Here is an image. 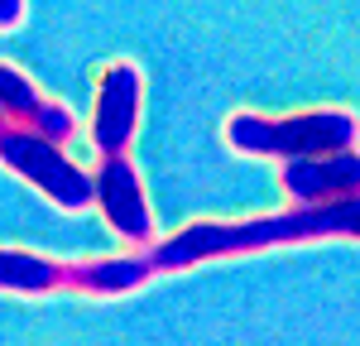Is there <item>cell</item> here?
I'll return each mask as SVG.
<instances>
[{
	"label": "cell",
	"mask_w": 360,
	"mask_h": 346,
	"mask_svg": "<svg viewBox=\"0 0 360 346\" xmlns=\"http://www.w3.org/2000/svg\"><path fill=\"white\" fill-rule=\"evenodd\" d=\"M25 20V0H0V29H15Z\"/></svg>",
	"instance_id": "obj_10"
},
{
	"label": "cell",
	"mask_w": 360,
	"mask_h": 346,
	"mask_svg": "<svg viewBox=\"0 0 360 346\" xmlns=\"http://www.w3.org/2000/svg\"><path fill=\"white\" fill-rule=\"evenodd\" d=\"M154 269L144 255H111V260H82V264H68V288L91 293V298H120V293H135L144 288Z\"/></svg>",
	"instance_id": "obj_8"
},
{
	"label": "cell",
	"mask_w": 360,
	"mask_h": 346,
	"mask_svg": "<svg viewBox=\"0 0 360 346\" xmlns=\"http://www.w3.org/2000/svg\"><path fill=\"white\" fill-rule=\"evenodd\" d=\"M221 135L236 154H250V159H307V154L356 149L360 120L351 111H303V115L236 111Z\"/></svg>",
	"instance_id": "obj_2"
},
{
	"label": "cell",
	"mask_w": 360,
	"mask_h": 346,
	"mask_svg": "<svg viewBox=\"0 0 360 346\" xmlns=\"http://www.w3.org/2000/svg\"><path fill=\"white\" fill-rule=\"evenodd\" d=\"M96 207L106 217V226L130 241V245H154V217H149V198H144V183H139L135 164L125 154H101L96 164Z\"/></svg>",
	"instance_id": "obj_4"
},
{
	"label": "cell",
	"mask_w": 360,
	"mask_h": 346,
	"mask_svg": "<svg viewBox=\"0 0 360 346\" xmlns=\"http://www.w3.org/2000/svg\"><path fill=\"white\" fill-rule=\"evenodd\" d=\"M139 125V68L111 63L96 77V106H91V144L96 154H125Z\"/></svg>",
	"instance_id": "obj_5"
},
{
	"label": "cell",
	"mask_w": 360,
	"mask_h": 346,
	"mask_svg": "<svg viewBox=\"0 0 360 346\" xmlns=\"http://www.w3.org/2000/svg\"><path fill=\"white\" fill-rule=\"evenodd\" d=\"M0 111L10 115L15 125H29V130H39V135H49V140H58V144H68L77 135V115L68 111V106H58V101H49V96L29 82L20 68H10V63H0Z\"/></svg>",
	"instance_id": "obj_7"
},
{
	"label": "cell",
	"mask_w": 360,
	"mask_h": 346,
	"mask_svg": "<svg viewBox=\"0 0 360 346\" xmlns=\"http://www.w3.org/2000/svg\"><path fill=\"white\" fill-rule=\"evenodd\" d=\"M298 241H360V193L336 202H288L283 212H264L245 222H193L173 231L168 241H154L144 260L154 274H178L207 260L255 255V250L298 245Z\"/></svg>",
	"instance_id": "obj_1"
},
{
	"label": "cell",
	"mask_w": 360,
	"mask_h": 346,
	"mask_svg": "<svg viewBox=\"0 0 360 346\" xmlns=\"http://www.w3.org/2000/svg\"><path fill=\"white\" fill-rule=\"evenodd\" d=\"M0 164L10 173H20L29 188H39L63 212H82V207L96 202V178L77 169L63 154L58 140L29 130V125H15V120L5 125V135H0Z\"/></svg>",
	"instance_id": "obj_3"
},
{
	"label": "cell",
	"mask_w": 360,
	"mask_h": 346,
	"mask_svg": "<svg viewBox=\"0 0 360 346\" xmlns=\"http://www.w3.org/2000/svg\"><path fill=\"white\" fill-rule=\"evenodd\" d=\"M5 125H10V115H5V111H0V135H5Z\"/></svg>",
	"instance_id": "obj_11"
},
{
	"label": "cell",
	"mask_w": 360,
	"mask_h": 346,
	"mask_svg": "<svg viewBox=\"0 0 360 346\" xmlns=\"http://www.w3.org/2000/svg\"><path fill=\"white\" fill-rule=\"evenodd\" d=\"M278 183L288 202H336L360 193V149H332V154H307L283 159Z\"/></svg>",
	"instance_id": "obj_6"
},
{
	"label": "cell",
	"mask_w": 360,
	"mask_h": 346,
	"mask_svg": "<svg viewBox=\"0 0 360 346\" xmlns=\"http://www.w3.org/2000/svg\"><path fill=\"white\" fill-rule=\"evenodd\" d=\"M0 288L5 293H34V298L68 288V264L34 255V250H0Z\"/></svg>",
	"instance_id": "obj_9"
}]
</instances>
